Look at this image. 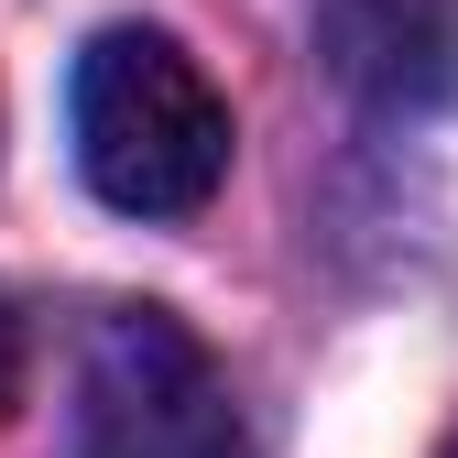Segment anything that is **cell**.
Segmentation results:
<instances>
[{"label":"cell","instance_id":"1","mask_svg":"<svg viewBox=\"0 0 458 458\" xmlns=\"http://www.w3.org/2000/svg\"><path fill=\"white\" fill-rule=\"evenodd\" d=\"M66 131H77V175L121 218H197L229 186V98L175 33L142 22L88 33L66 77Z\"/></svg>","mask_w":458,"mask_h":458},{"label":"cell","instance_id":"2","mask_svg":"<svg viewBox=\"0 0 458 458\" xmlns=\"http://www.w3.org/2000/svg\"><path fill=\"white\" fill-rule=\"evenodd\" d=\"M77 458H251L208 338L164 306H109L77 371Z\"/></svg>","mask_w":458,"mask_h":458},{"label":"cell","instance_id":"3","mask_svg":"<svg viewBox=\"0 0 458 458\" xmlns=\"http://www.w3.org/2000/svg\"><path fill=\"white\" fill-rule=\"evenodd\" d=\"M317 44L371 109H437L458 88V0H317Z\"/></svg>","mask_w":458,"mask_h":458},{"label":"cell","instance_id":"4","mask_svg":"<svg viewBox=\"0 0 458 458\" xmlns=\"http://www.w3.org/2000/svg\"><path fill=\"white\" fill-rule=\"evenodd\" d=\"M12 393H22V317H12V295H0V415H12Z\"/></svg>","mask_w":458,"mask_h":458},{"label":"cell","instance_id":"5","mask_svg":"<svg viewBox=\"0 0 458 458\" xmlns=\"http://www.w3.org/2000/svg\"><path fill=\"white\" fill-rule=\"evenodd\" d=\"M437 458H458V437H447V447H437Z\"/></svg>","mask_w":458,"mask_h":458}]
</instances>
